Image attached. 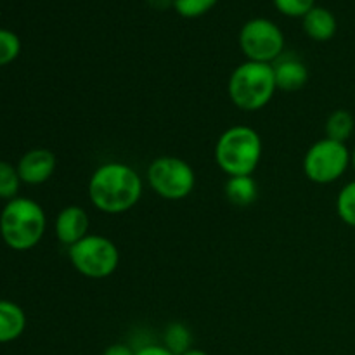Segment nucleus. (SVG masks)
<instances>
[{
  "label": "nucleus",
  "instance_id": "1",
  "mask_svg": "<svg viewBox=\"0 0 355 355\" xmlns=\"http://www.w3.org/2000/svg\"><path fill=\"white\" fill-rule=\"evenodd\" d=\"M144 193V180L134 166L121 162H106L97 166L87 184V194L96 210L106 215H121L137 207Z\"/></svg>",
  "mask_w": 355,
  "mask_h": 355
},
{
  "label": "nucleus",
  "instance_id": "2",
  "mask_svg": "<svg viewBox=\"0 0 355 355\" xmlns=\"http://www.w3.org/2000/svg\"><path fill=\"white\" fill-rule=\"evenodd\" d=\"M47 217L40 203L17 196L7 201L0 211V236L14 252H28L42 241Z\"/></svg>",
  "mask_w": 355,
  "mask_h": 355
},
{
  "label": "nucleus",
  "instance_id": "3",
  "mask_svg": "<svg viewBox=\"0 0 355 355\" xmlns=\"http://www.w3.org/2000/svg\"><path fill=\"white\" fill-rule=\"evenodd\" d=\"M263 142L259 132L248 125H234L218 135L214 158L227 177L253 175L260 165Z\"/></svg>",
  "mask_w": 355,
  "mask_h": 355
},
{
  "label": "nucleus",
  "instance_id": "4",
  "mask_svg": "<svg viewBox=\"0 0 355 355\" xmlns=\"http://www.w3.org/2000/svg\"><path fill=\"white\" fill-rule=\"evenodd\" d=\"M272 64L245 61L232 69L227 80V96L238 110L255 113L263 110L276 96Z\"/></svg>",
  "mask_w": 355,
  "mask_h": 355
},
{
  "label": "nucleus",
  "instance_id": "5",
  "mask_svg": "<svg viewBox=\"0 0 355 355\" xmlns=\"http://www.w3.org/2000/svg\"><path fill=\"white\" fill-rule=\"evenodd\" d=\"M73 269L87 279H106L120 266V250L103 234H87L68 248Z\"/></svg>",
  "mask_w": 355,
  "mask_h": 355
},
{
  "label": "nucleus",
  "instance_id": "6",
  "mask_svg": "<svg viewBox=\"0 0 355 355\" xmlns=\"http://www.w3.org/2000/svg\"><path fill=\"white\" fill-rule=\"evenodd\" d=\"M350 166H352V155L349 146L328 137L315 141L305 151L302 162L305 177L318 186L336 182L345 175Z\"/></svg>",
  "mask_w": 355,
  "mask_h": 355
},
{
  "label": "nucleus",
  "instance_id": "7",
  "mask_svg": "<svg viewBox=\"0 0 355 355\" xmlns=\"http://www.w3.org/2000/svg\"><path fill=\"white\" fill-rule=\"evenodd\" d=\"M146 179L153 193L166 201L186 200L196 186L194 168L186 159L177 156H158L153 159Z\"/></svg>",
  "mask_w": 355,
  "mask_h": 355
},
{
  "label": "nucleus",
  "instance_id": "8",
  "mask_svg": "<svg viewBox=\"0 0 355 355\" xmlns=\"http://www.w3.org/2000/svg\"><path fill=\"white\" fill-rule=\"evenodd\" d=\"M239 49L246 61L272 64L284 54V35L274 21L255 17L243 24L239 31Z\"/></svg>",
  "mask_w": 355,
  "mask_h": 355
},
{
  "label": "nucleus",
  "instance_id": "9",
  "mask_svg": "<svg viewBox=\"0 0 355 355\" xmlns=\"http://www.w3.org/2000/svg\"><path fill=\"white\" fill-rule=\"evenodd\" d=\"M16 166L21 182L28 186H40L54 175L58 158L51 149L33 148L21 156Z\"/></svg>",
  "mask_w": 355,
  "mask_h": 355
},
{
  "label": "nucleus",
  "instance_id": "10",
  "mask_svg": "<svg viewBox=\"0 0 355 355\" xmlns=\"http://www.w3.org/2000/svg\"><path fill=\"white\" fill-rule=\"evenodd\" d=\"M89 215L78 205H68L62 208L54 222L55 238L66 248L85 238L89 234Z\"/></svg>",
  "mask_w": 355,
  "mask_h": 355
},
{
  "label": "nucleus",
  "instance_id": "11",
  "mask_svg": "<svg viewBox=\"0 0 355 355\" xmlns=\"http://www.w3.org/2000/svg\"><path fill=\"white\" fill-rule=\"evenodd\" d=\"M274 78L277 90L284 92H297L304 89L309 82V68L298 55L283 54L272 62Z\"/></svg>",
  "mask_w": 355,
  "mask_h": 355
},
{
  "label": "nucleus",
  "instance_id": "12",
  "mask_svg": "<svg viewBox=\"0 0 355 355\" xmlns=\"http://www.w3.org/2000/svg\"><path fill=\"white\" fill-rule=\"evenodd\" d=\"M302 26L309 38L314 42H328L331 40L338 30V23L331 10L324 7L314 6L304 17H302Z\"/></svg>",
  "mask_w": 355,
  "mask_h": 355
},
{
  "label": "nucleus",
  "instance_id": "13",
  "mask_svg": "<svg viewBox=\"0 0 355 355\" xmlns=\"http://www.w3.org/2000/svg\"><path fill=\"white\" fill-rule=\"evenodd\" d=\"M26 329V314L10 300H0V343H10Z\"/></svg>",
  "mask_w": 355,
  "mask_h": 355
},
{
  "label": "nucleus",
  "instance_id": "14",
  "mask_svg": "<svg viewBox=\"0 0 355 355\" xmlns=\"http://www.w3.org/2000/svg\"><path fill=\"white\" fill-rule=\"evenodd\" d=\"M224 193L229 203L234 207H250L259 198V184L253 175L229 177Z\"/></svg>",
  "mask_w": 355,
  "mask_h": 355
},
{
  "label": "nucleus",
  "instance_id": "15",
  "mask_svg": "<svg viewBox=\"0 0 355 355\" xmlns=\"http://www.w3.org/2000/svg\"><path fill=\"white\" fill-rule=\"evenodd\" d=\"M354 132H355V118L350 111L335 110L328 118H326L324 134L326 137L331 139V141L347 144V141L352 137Z\"/></svg>",
  "mask_w": 355,
  "mask_h": 355
},
{
  "label": "nucleus",
  "instance_id": "16",
  "mask_svg": "<svg viewBox=\"0 0 355 355\" xmlns=\"http://www.w3.org/2000/svg\"><path fill=\"white\" fill-rule=\"evenodd\" d=\"M191 342H193V335L182 322H172L166 326L165 333H163V345L173 355H182L193 349Z\"/></svg>",
  "mask_w": 355,
  "mask_h": 355
},
{
  "label": "nucleus",
  "instance_id": "17",
  "mask_svg": "<svg viewBox=\"0 0 355 355\" xmlns=\"http://www.w3.org/2000/svg\"><path fill=\"white\" fill-rule=\"evenodd\" d=\"M336 214L340 220L355 229V180L347 182L336 196Z\"/></svg>",
  "mask_w": 355,
  "mask_h": 355
},
{
  "label": "nucleus",
  "instance_id": "18",
  "mask_svg": "<svg viewBox=\"0 0 355 355\" xmlns=\"http://www.w3.org/2000/svg\"><path fill=\"white\" fill-rule=\"evenodd\" d=\"M21 184L23 182L17 173V166L6 159H0V200L10 201L17 198Z\"/></svg>",
  "mask_w": 355,
  "mask_h": 355
},
{
  "label": "nucleus",
  "instance_id": "19",
  "mask_svg": "<svg viewBox=\"0 0 355 355\" xmlns=\"http://www.w3.org/2000/svg\"><path fill=\"white\" fill-rule=\"evenodd\" d=\"M21 54V40L14 31L0 28V68L10 64Z\"/></svg>",
  "mask_w": 355,
  "mask_h": 355
},
{
  "label": "nucleus",
  "instance_id": "20",
  "mask_svg": "<svg viewBox=\"0 0 355 355\" xmlns=\"http://www.w3.org/2000/svg\"><path fill=\"white\" fill-rule=\"evenodd\" d=\"M218 0H173V9L182 17H200L207 14Z\"/></svg>",
  "mask_w": 355,
  "mask_h": 355
},
{
  "label": "nucleus",
  "instance_id": "21",
  "mask_svg": "<svg viewBox=\"0 0 355 355\" xmlns=\"http://www.w3.org/2000/svg\"><path fill=\"white\" fill-rule=\"evenodd\" d=\"M281 14L290 17H304L314 7L315 0H272Z\"/></svg>",
  "mask_w": 355,
  "mask_h": 355
},
{
  "label": "nucleus",
  "instance_id": "22",
  "mask_svg": "<svg viewBox=\"0 0 355 355\" xmlns=\"http://www.w3.org/2000/svg\"><path fill=\"white\" fill-rule=\"evenodd\" d=\"M135 355H173V354L170 352L165 345L149 343V345H142L141 349L135 350Z\"/></svg>",
  "mask_w": 355,
  "mask_h": 355
},
{
  "label": "nucleus",
  "instance_id": "23",
  "mask_svg": "<svg viewBox=\"0 0 355 355\" xmlns=\"http://www.w3.org/2000/svg\"><path fill=\"white\" fill-rule=\"evenodd\" d=\"M103 355H135V350H132L128 345H123V343H114V345L107 347Z\"/></svg>",
  "mask_w": 355,
  "mask_h": 355
},
{
  "label": "nucleus",
  "instance_id": "24",
  "mask_svg": "<svg viewBox=\"0 0 355 355\" xmlns=\"http://www.w3.org/2000/svg\"><path fill=\"white\" fill-rule=\"evenodd\" d=\"M155 9H166V7L173 6V0H148Z\"/></svg>",
  "mask_w": 355,
  "mask_h": 355
},
{
  "label": "nucleus",
  "instance_id": "25",
  "mask_svg": "<svg viewBox=\"0 0 355 355\" xmlns=\"http://www.w3.org/2000/svg\"><path fill=\"white\" fill-rule=\"evenodd\" d=\"M182 355H208V354L203 352V350H200V349H191V350H187V352L182 354Z\"/></svg>",
  "mask_w": 355,
  "mask_h": 355
},
{
  "label": "nucleus",
  "instance_id": "26",
  "mask_svg": "<svg viewBox=\"0 0 355 355\" xmlns=\"http://www.w3.org/2000/svg\"><path fill=\"white\" fill-rule=\"evenodd\" d=\"M350 155H352V168H354V172H355V146H354L352 151H350Z\"/></svg>",
  "mask_w": 355,
  "mask_h": 355
}]
</instances>
